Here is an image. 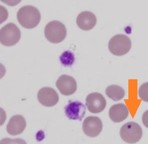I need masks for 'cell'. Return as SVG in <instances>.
I'll return each instance as SVG.
<instances>
[{"label": "cell", "instance_id": "8", "mask_svg": "<svg viewBox=\"0 0 148 144\" xmlns=\"http://www.w3.org/2000/svg\"><path fill=\"white\" fill-rule=\"evenodd\" d=\"M37 98L41 105L51 107L58 103L59 96L55 90L49 87H45L39 90L37 94Z\"/></svg>", "mask_w": 148, "mask_h": 144}, {"label": "cell", "instance_id": "10", "mask_svg": "<svg viewBox=\"0 0 148 144\" xmlns=\"http://www.w3.org/2000/svg\"><path fill=\"white\" fill-rule=\"evenodd\" d=\"M64 112L69 119L82 121L86 113L85 106L78 101H69L64 107Z\"/></svg>", "mask_w": 148, "mask_h": 144}, {"label": "cell", "instance_id": "14", "mask_svg": "<svg viewBox=\"0 0 148 144\" xmlns=\"http://www.w3.org/2000/svg\"><path fill=\"white\" fill-rule=\"evenodd\" d=\"M107 96L113 101H119L123 99L125 96V91L123 88L117 85H111L105 90Z\"/></svg>", "mask_w": 148, "mask_h": 144}, {"label": "cell", "instance_id": "3", "mask_svg": "<svg viewBox=\"0 0 148 144\" xmlns=\"http://www.w3.org/2000/svg\"><path fill=\"white\" fill-rule=\"evenodd\" d=\"M45 35L47 40L51 43H60L66 37V28L60 22H50L45 28Z\"/></svg>", "mask_w": 148, "mask_h": 144}, {"label": "cell", "instance_id": "18", "mask_svg": "<svg viewBox=\"0 0 148 144\" xmlns=\"http://www.w3.org/2000/svg\"><path fill=\"white\" fill-rule=\"evenodd\" d=\"M142 122L145 126L148 128V110L143 113L142 116Z\"/></svg>", "mask_w": 148, "mask_h": 144}, {"label": "cell", "instance_id": "2", "mask_svg": "<svg viewBox=\"0 0 148 144\" xmlns=\"http://www.w3.org/2000/svg\"><path fill=\"white\" fill-rule=\"evenodd\" d=\"M132 42L128 36L118 34L113 36L108 43V48L112 54L120 56L126 54L131 50Z\"/></svg>", "mask_w": 148, "mask_h": 144}, {"label": "cell", "instance_id": "15", "mask_svg": "<svg viewBox=\"0 0 148 144\" xmlns=\"http://www.w3.org/2000/svg\"><path fill=\"white\" fill-rule=\"evenodd\" d=\"M60 60L63 65L69 66L73 64L75 60V58L74 54L72 52L70 51H66L60 55Z\"/></svg>", "mask_w": 148, "mask_h": 144}, {"label": "cell", "instance_id": "9", "mask_svg": "<svg viewBox=\"0 0 148 144\" xmlns=\"http://www.w3.org/2000/svg\"><path fill=\"white\" fill-rule=\"evenodd\" d=\"M56 86L60 93L64 96H70L75 92L77 84L75 79L72 76L62 75L56 82Z\"/></svg>", "mask_w": 148, "mask_h": 144}, {"label": "cell", "instance_id": "5", "mask_svg": "<svg viewBox=\"0 0 148 144\" xmlns=\"http://www.w3.org/2000/svg\"><path fill=\"white\" fill-rule=\"evenodd\" d=\"M21 38V32L19 28L12 23H8L1 28L0 31V41L6 46L15 45Z\"/></svg>", "mask_w": 148, "mask_h": 144}, {"label": "cell", "instance_id": "12", "mask_svg": "<svg viewBox=\"0 0 148 144\" xmlns=\"http://www.w3.org/2000/svg\"><path fill=\"white\" fill-rule=\"evenodd\" d=\"M97 19L92 12L84 11L79 14L77 18V24L80 29L88 31L93 28L96 25Z\"/></svg>", "mask_w": 148, "mask_h": 144}, {"label": "cell", "instance_id": "1", "mask_svg": "<svg viewBox=\"0 0 148 144\" xmlns=\"http://www.w3.org/2000/svg\"><path fill=\"white\" fill-rule=\"evenodd\" d=\"M17 18L22 27L26 29H32L38 25L41 16L37 8L33 6H25L20 9Z\"/></svg>", "mask_w": 148, "mask_h": 144}, {"label": "cell", "instance_id": "17", "mask_svg": "<svg viewBox=\"0 0 148 144\" xmlns=\"http://www.w3.org/2000/svg\"><path fill=\"white\" fill-rule=\"evenodd\" d=\"M1 1L8 6H15L19 4L21 0H1Z\"/></svg>", "mask_w": 148, "mask_h": 144}, {"label": "cell", "instance_id": "6", "mask_svg": "<svg viewBox=\"0 0 148 144\" xmlns=\"http://www.w3.org/2000/svg\"><path fill=\"white\" fill-rule=\"evenodd\" d=\"M86 105L90 112L98 113L105 109L106 101L101 94L94 92L89 94L86 97Z\"/></svg>", "mask_w": 148, "mask_h": 144}, {"label": "cell", "instance_id": "13", "mask_svg": "<svg viewBox=\"0 0 148 144\" xmlns=\"http://www.w3.org/2000/svg\"><path fill=\"white\" fill-rule=\"evenodd\" d=\"M129 111L127 105L123 103H118L112 105L109 109V116L114 123H120L127 119Z\"/></svg>", "mask_w": 148, "mask_h": 144}, {"label": "cell", "instance_id": "11", "mask_svg": "<svg viewBox=\"0 0 148 144\" xmlns=\"http://www.w3.org/2000/svg\"><path fill=\"white\" fill-rule=\"evenodd\" d=\"M26 126L25 119L21 115H15L10 119L7 126V132L12 136L21 134Z\"/></svg>", "mask_w": 148, "mask_h": 144}, {"label": "cell", "instance_id": "4", "mask_svg": "<svg viewBox=\"0 0 148 144\" xmlns=\"http://www.w3.org/2000/svg\"><path fill=\"white\" fill-rule=\"evenodd\" d=\"M120 136L123 140L126 143H136L142 138V128L137 123L133 122H128L121 128Z\"/></svg>", "mask_w": 148, "mask_h": 144}, {"label": "cell", "instance_id": "7", "mask_svg": "<svg viewBox=\"0 0 148 144\" xmlns=\"http://www.w3.org/2000/svg\"><path fill=\"white\" fill-rule=\"evenodd\" d=\"M103 124L101 120L97 117L89 116L85 119L83 123V130L85 134L90 137H96L101 132Z\"/></svg>", "mask_w": 148, "mask_h": 144}, {"label": "cell", "instance_id": "16", "mask_svg": "<svg viewBox=\"0 0 148 144\" xmlns=\"http://www.w3.org/2000/svg\"><path fill=\"white\" fill-rule=\"evenodd\" d=\"M138 96L143 101L148 102V82L143 84L140 87Z\"/></svg>", "mask_w": 148, "mask_h": 144}]
</instances>
